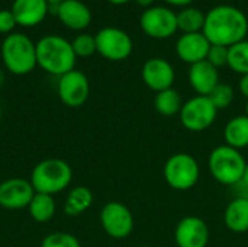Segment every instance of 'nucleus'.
Listing matches in <instances>:
<instances>
[{"mask_svg": "<svg viewBox=\"0 0 248 247\" xmlns=\"http://www.w3.org/2000/svg\"><path fill=\"white\" fill-rule=\"evenodd\" d=\"M57 92L60 100L68 108L83 106L90 95V83L83 71L71 70L58 79Z\"/></svg>", "mask_w": 248, "mask_h": 247, "instance_id": "11", "label": "nucleus"}, {"mask_svg": "<svg viewBox=\"0 0 248 247\" xmlns=\"http://www.w3.org/2000/svg\"><path fill=\"white\" fill-rule=\"evenodd\" d=\"M93 204V194L87 186H76L68 192L64 204V211L68 215H80Z\"/></svg>", "mask_w": 248, "mask_h": 247, "instance_id": "21", "label": "nucleus"}, {"mask_svg": "<svg viewBox=\"0 0 248 247\" xmlns=\"http://www.w3.org/2000/svg\"><path fill=\"white\" fill-rule=\"evenodd\" d=\"M16 23L20 26H36L39 25L49 12L46 0H13L10 7Z\"/></svg>", "mask_w": 248, "mask_h": 247, "instance_id": "18", "label": "nucleus"}, {"mask_svg": "<svg viewBox=\"0 0 248 247\" xmlns=\"http://www.w3.org/2000/svg\"><path fill=\"white\" fill-rule=\"evenodd\" d=\"M177 247H206L209 243V229L205 220L189 215L182 218L174 230Z\"/></svg>", "mask_w": 248, "mask_h": 247, "instance_id": "13", "label": "nucleus"}, {"mask_svg": "<svg viewBox=\"0 0 248 247\" xmlns=\"http://www.w3.org/2000/svg\"><path fill=\"white\" fill-rule=\"evenodd\" d=\"M203 35L211 45L232 47L247 39L248 19L246 13L231 4H219L206 13Z\"/></svg>", "mask_w": 248, "mask_h": 247, "instance_id": "1", "label": "nucleus"}, {"mask_svg": "<svg viewBox=\"0 0 248 247\" xmlns=\"http://www.w3.org/2000/svg\"><path fill=\"white\" fill-rule=\"evenodd\" d=\"M183 106L182 96L176 89H166L163 92H158L154 99V108L155 111L163 116H174L180 112Z\"/></svg>", "mask_w": 248, "mask_h": 247, "instance_id": "24", "label": "nucleus"}, {"mask_svg": "<svg viewBox=\"0 0 248 247\" xmlns=\"http://www.w3.org/2000/svg\"><path fill=\"white\" fill-rule=\"evenodd\" d=\"M29 181L35 192L54 197L70 186L73 181V169L65 160L45 159L32 169Z\"/></svg>", "mask_w": 248, "mask_h": 247, "instance_id": "3", "label": "nucleus"}, {"mask_svg": "<svg viewBox=\"0 0 248 247\" xmlns=\"http://www.w3.org/2000/svg\"><path fill=\"white\" fill-rule=\"evenodd\" d=\"M57 204L52 195L46 194H35L31 204L28 205L29 215L36 223H48L55 215Z\"/></svg>", "mask_w": 248, "mask_h": 247, "instance_id": "22", "label": "nucleus"}, {"mask_svg": "<svg viewBox=\"0 0 248 247\" xmlns=\"http://www.w3.org/2000/svg\"><path fill=\"white\" fill-rule=\"evenodd\" d=\"M35 194L31 181L10 178L0 183V207L6 210L28 208Z\"/></svg>", "mask_w": 248, "mask_h": 247, "instance_id": "12", "label": "nucleus"}, {"mask_svg": "<svg viewBox=\"0 0 248 247\" xmlns=\"http://www.w3.org/2000/svg\"><path fill=\"white\" fill-rule=\"evenodd\" d=\"M240 92L243 93V96H246L248 100V74L243 76L240 80Z\"/></svg>", "mask_w": 248, "mask_h": 247, "instance_id": "32", "label": "nucleus"}, {"mask_svg": "<svg viewBox=\"0 0 248 247\" xmlns=\"http://www.w3.org/2000/svg\"><path fill=\"white\" fill-rule=\"evenodd\" d=\"M16 19L10 9L0 10V33H12V31L16 26Z\"/></svg>", "mask_w": 248, "mask_h": 247, "instance_id": "30", "label": "nucleus"}, {"mask_svg": "<svg viewBox=\"0 0 248 247\" xmlns=\"http://www.w3.org/2000/svg\"><path fill=\"white\" fill-rule=\"evenodd\" d=\"M234 89L232 86L227 84V83H219L212 92L211 95L208 96L211 99V102L214 103V106L218 109V111H222V109H227L231 106L232 100H234Z\"/></svg>", "mask_w": 248, "mask_h": 247, "instance_id": "26", "label": "nucleus"}, {"mask_svg": "<svg viewBox=\"0 0 248 247\" xmlns=\"http://www.w3.org/2000/svg\"><path fill=\"white\" fill-rule=\"evenodd\" d=\"M176 15H177V29L182 31L183 33H195L203 31L206 13H203L201 9L187 6L179 10Z\"/></svg>", "mask_w": 248, "mask_h": 247, "instance_id": "23", "label": "nucleus"}, {"mask_svg": "<svg viewBox=\"0 0 248 247\" xmlns=\"http://www.w3.org/2000/svg\"><path fill=\"white\" fill-rule=\"evenodd\" d=\"M71 45H73L74 54L77 57H90L94 52H97V49H96V39L90 33H80V35H77L71 41Z\"/></svg>", "mask_w": 248, "mask_h": 247, "instance_id": "28", "label": "nucleus"}, {"mask_svg": "<svg viewBox=\"0 0 248 247\" xmlns=\"http://www.w3.org/2000/svg\"><path fill=\"white\" fill-rule=\"evenodd\" d=\"M187 77H189V83L192 89L199 96H209L211 92L221 83L218 68L214 67L206 60L192 64L189 67Z\"/></svg>", "mask_w": 248, "mask_h": 247, "instance_id": "17", "label": "nucleus"}, {"mask_svg": "<svg viewBox=\"0 0 248 247\" xmlns=\"http://www.w3.org/2000/svg\"><path fill=\"white\" fill-rule=\"evenodd\" d=\"M57 15L62 25L73 31H83L92 23V12L80 0H62L57 4Z\"/></svg>", "mask_w": 248, "mask_h": 247, "instance_id": "16", "label": "nucleus"}, {"mask_svg": "<svg viewBox=\"0 0 248 247\" xmlns=\"http://www.w3.org/2000/svg\"><path fill=\"white\" fill-rule=\"evenodd\" d=\"M163 175L171 189L189 191L199 182L201 167L193 156L187 153H176L167 159Z\"/></svg>", "mask_w": 248, "mask_h": 247, "instance_id": "6", "label": "nucleus"}, {"mask_svg": "<svg viewBox=\"0 0 248 247\" xmlns=\"http://www.w3.org/2000/svg\"><path fill=\"white\" fill-rule=\"evenodd\" d=\"M225 143L237 150L248 147V116L238 115L228 121L224 130Z\"/></svg>", "mask_w": 248, "mask_h": 247, "instance_id": "20", "label": "nucleus"}, {"mask_svg": "<svg viewBox=\"0 0 248 247\" xmlns=\"http://www.w3.org/2000/svg\"><path fill=\"white\" fill-rule=\"evenodd\" d=\"M108 1L112 3V4H125V3H128L131 0H108Z\"/></svg>", "mask_w": 248, "mask_h": 247, "instance_id": "35", "label": "nucleus"}, {"mask_svg": "<svg viewBox=\"0 0 248 247\" xmlns=\"http://www.w3.org/2000/svg\"><path fill=\"white\" fill-rule=\"evenodd\" d=\"M206 61L217 68L228 66V48L222 45H211Z\"/></svg>", "mask_w": 248, "mask_h": 247, "instance_id": "29", "label": "nucleus"}, {"mask_svg": "<svg viewBox=\"0 0 248 247\" xmlns=\"http://www.w3.org/2000/svg\"><path fill=\"white\" fill-rule=\"evenodd\" d=\"M141 77L148 89L158 93L173 87L176 74L173 66L167 60L154 57L144 63L141 70Z\"/></svg>", "mask_w": 248, "mask_h": 247, "instance_id": "14", "label": "nucleus"}, {"mask_svg": "<svg viewBox=\"0 0 248 247\" xmlns=\"http://www.w3.org/2000/svg\"><path fill=\"white\" fill-rule=\"evenodd\" d=\"M218 109L208 96H195L183 103L179 118L182 125L192 132H202L208 130L217 119Z\"/></svg>", "mask_w": 248, "mask_h": 247, "instance_id": "7", "label": "nucleus"}, {"mask_svg": "<svg viewBox=\"0 0 248 247\" xmlns=\"http://www.w3.org/2000/svg\"><path fill=\"white\" fill-rule=\"evenodd\" d=\"M1 60L10 73L16 76L28 74L38 66L36 45L25 33L12 32L1 44Z\"/></svg>", "mask_w": 248, "mask_h": 247, "instance_id": "4", "label": "nucleus"}, {"mask_svg": "<svg viewBox=\"0 0 248 247\" xmlns=\"http://www.w3.org/2000/svg\"><path fill=\"white\" fill-rule=\"evenodd\" d=\"M154 1H155V0H135L137 4H140L141 7H145V9L151 7V6L154 4Z\"/></svg>", "mask_w": 248, "mask_h": 247, "instance_id": "33", "label": "nucleus"}, {"mask_svg": "<svg viewBox=\"0 0 248 247\" xmlns=\"http://www.w3.org/2000/svg\"><path fill=\"white\" fill-rule=\"evenodd\" d=\"M241 183H244V185L248 188V163H247V166H246V170H244V175H243Z\"/></svg>", "mask_w": 248, "mask_h": 247, "instance_id": "34", "label": "nucleus"}, {"mask_svg": "<svg viewBox=\"0 0 248 247\" xmlns=\"http://www.w3.org/2000/svg\"><path fill=\"white\" fill-rule=\"evenodd\" d=\"M167 4L170 6H176V7H187L190 6L195 0H164Z\"/></svg>", "mask_w": 248, "mask_h": 247, "instance_id": "31", "label": "nucleus"}, {"mask_svg": "<svg viewBox=\"0 0 248 247\" xmlns=\"http://www.w3.org/2000/svg\"><path fill=\"white\" fill-rule=\"evenodd\" d=\"M35 45L36 63L46 73L61 77L62 74L74 70L77 55L74 54L71 42L65 38L60 35H46Z\"/></svg>", "mask_w": 248, "mask_h": 247, "instance_id": "2", "label": "nucleus"}, {"mask_svg": "<svg viewBox=\"0 0 248 247\" xmlns=\"http://www.w3.org/2000/svg\"><path fill=\"white\" fill-rule=\"evenodd\" d=\"M228 67L241 76L248 74V39L228 48Z\"/></svg>", "mask_w": 248, "mask_h": 247, "instance_id": "25", "label": "nucleus"}, {"mask_svg": "<svg viewBox=\"0 0 248 247\" xmlns=\"http://www.w3.org/2000/svg\"><path fill=\"white\" fill-rule=\"evenodd\" d=\"M48 1V4H60L62 0H46Z\"/></svg>", "mask_w": 248, "mask_h": 247, "instance_id": "36", "label": "nucleus"}, {"mask_svg": "<svg viewBox=\"0 0 248 247\" xmlns=\"http://www.w3.org/2000/svg\"><path fill=\"white\" fill-rule=\"evenodd\" d=\"M138 247H148V246H138Z\"/></svg>", "mask_w": 248, "mask_h": 247, "instance_id": "38", "label": "nucleus"}, {"mask_svg": "<svg viewBox=\"0 0 248 247\" xmlns=\"http://www.w3.org/2000/svg\"><path fill=\"white\" fill-rule=\"evenodd\" d=\"M247 162L240 150L227 144L215 147L208 157V169L221 185L232 186L241 183Z\"/></svg>", "mask_w": 248, "mask_h": 247, "instance_id": "5", "label": "nucleus"}, {"mask_svg": "<svg viewBox=\"0 0 248 247\" xmlns=\"http://www.w3.org/2000/svg\"><path fill=\"white\" fill-rule=\"evenodd\" d=\"M41 247H81V245L76 236L65 231H55L42 240Z\"/></svg>", "mask_w": 248, "mask_h": 247, "instance_id": "27", "label": "nucleus"}, {"mask_svg": "<svg viewBox=\"0 0 248 247\" xmlns=\"http://www.w3.org/2000/svg\"><path fill=\"white\" fill-rule=\"evenodd\" d=\"M224 223L232 233L248 231V198L240 197L232 199L224 213Z\"/></svg>", "mask_w": 248, "mask_h": 247, "instance_id": "19", "label": "nucleus"}, {"mask_svg": "<svg viewBox=\"0 0 248 247\" xmlns=\"http://www.w3.org/2000/svg\"><path fill=\"white\" fill-rule=\"evenodd\" d=\"M140 26L145 35L154 39H167L177 29V15L164 6H151L140 16Z\"/></svg>", "mask_w": 248, "mask_h": 247, "instance_id": "9", "label": "nucleus"}, {"mask_svg": "<svg viewBox=\"0 0 248 247\" xmlns=\"http://www.w3.org/2000/svg\"><path fill=\"white\" fill-rule=\"evenodd\" d=\"M100 224L109 237L122 240L134 230V215L125 204L112 201L102 208Z\"/></svg>", "mask_w": 248, "mask_h": 247, "instance_id": "10", "label": "nucleus"}, {"mask_svg": "<svg viewBox=\"0 0 248 247\" xmlns=\"http://www.w3.org/2000/svg\"><path fill=\"white\" fill-rule=\"evenodd\" d=\"M211 48V42L203 35V32L182 33L176 42V54L179 58L187 64H196L206 60Z\"/></svg>", "mask_w": 248, "mask_h": 247, "instance_id": "15", "label": "nucleus"}, {"mask_svg": "<svg viewBox=\"0 0 248 247\" xmlns=\"http://www.w3.org/2000/svg\"><path fill=\"white\" fill-rule=\"evenodd\" d=\"M244 115L248 116V100H247V103H246V108H244Z\"/></svg>", "mask_w": 248, "mask_h": 247, "instance_id": "37", "label": "nucleus"}, {"mask_svg": "<svg viewBox=\"0 0 248 247\" xmlns=\"http://www.w3.org/2000/svg\"><path fill=\"white\" fill-rule=\"evenodd\" d=\"M94 39L97 52L109 61H124L132 54L134 49L132 38L121 28H102L94 35Z\"/></svg>", "mask_w": 248, "mask_h": 247, "instance_id": "8", "label": "nucleus"}]
</instances>
